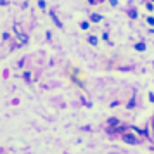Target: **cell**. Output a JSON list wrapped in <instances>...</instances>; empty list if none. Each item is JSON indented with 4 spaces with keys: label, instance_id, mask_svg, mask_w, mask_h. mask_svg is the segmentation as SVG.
I'll list each match as a JSON object with an SVG mask.
<instances>
[{
    "label": "cell",
    "instance_id": "cell-1",
    "mask_svg": "<svg viewBox=\"0 0 154 154\" xmlns=\"http://www.w3.org/2000/svg\"><path fill=\"white\" fill-rule=\"evenodd\" d=\"M123 140H125L126 144H133V146H135V144H139V139H137V137H133L132 133H125V135H123Z\"/></svg>",
    "mask_w": 154,
    "mask_h": 154
},
{
    "label": "cell",
    "instance_id": "cell-2",
    "mask_svg": "<svg viewBox=\"0 0 154 154\" xmlns=\"http://www.w3.org/2000/svg\"><path fill=\"white\" fill-rule=\"evenodd\" d=\"M100 19H102V17H100V16H99V14H92V21L99 23V21H100Z\"/></svg>",
    "mask_w": 154,
    "mask_h": 154
},
{
    "label": "cell",
    "instance_id": "cell-3",
    "mask_svg": "<svg viewBox=\"0 0 154 154\" xmlns=\"http://www.w3.org/2000/svg\"><path fill=\"white\" fill-rule=\"evenodd\" d=\"M135 49H137V50H146V45H144V43H137V45H135Z\"/></svg>",
    "mask_w": 154,
    "mask_h": 154
},
{
    "label": "cell",
    "instance_id": "cell-4",
    "mask_svg": "<svg viewBox=\"0 0 154 154\" xmlns=\"http://www.w3.org/2000/svg\"><path fill=\"white\" fill-rule=\"evenodd\" d=\"M88 42H90L92 45H97V38H95V36H90V38H88Z\"/></svg>",
    "mask_w": 154,
    "mask_h": 154
},
{
    "label": "cell",
    "instance_id": "cell-5",
    "mask_svg": "<svg viewBox=\"0 0 154 154\" xmlns=\"http://www.w3.org/2000/svg\"><path fill=\"white\" fill-rule=\"evenodd\" d=\"M109 123H111L112 126H116V125H118V119H116V118H111V119H109Z\"/></svg>",
    "mask_w": 154,
    "mask_h": 154
},
{
    "label": "cell",
    "instance_id": "cell-6",
    "mask_svg": "<svg viewBox=\"0 0 154 154\" xmlns=\"http://www.w3.org/2000/svg\"><path fill=\"white\" fill-rule=\"evenodd\" d=\"M128 14H130V17H137V12H135V9H132Z\"/></svg>",
    "mask_w": 154,
    "mask_h": 154
},
{
    "label": "cell",
    "instance_id": "cell-7",
    "mask_svg": "<svg viewBox=\"0 0 154 154\" xmlns=\"http://www.w3.org/2000/svg\"><path fill=\"white\" fill-rule=\"evenodd\" d=\"M147 23H149V24H154V19H152V17H149V19H147Z\"/></svg>",
    "mask_w": 154,
    "mask_h": 154
},
{
    "label": "cell",
    "instance_id": "cell-8",
    "mask_svg": "<svg viewBox=\"0 0 154 154\" xmlns=\"http://www.w3.org/2000/svg\"><path fill=\"white\" fill-rule=\"evenodd\" d=\"M152 2H154V0H152Z\"/></svg>",
    "mask_w": 154,
    "mask_h": 154
}]
</instances>
